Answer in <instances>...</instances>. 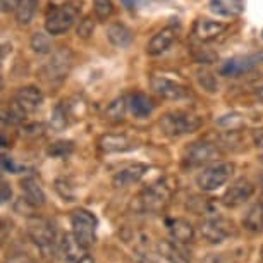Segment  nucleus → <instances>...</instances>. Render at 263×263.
<instances>
[{
  "label": "nucleus",
  "instance_id": "obj_1",
  "mask_svg": "<svg viewBox=\"0 0 263 263\" xmlns=\"http://www.w3.org/2000/svg\"><path fill=\"white\" fill-rule=\"evenodd\" d=\"M28 236L34 242V246L45 256H53L59 251L57 231L50 220L43 217H29L28 220Z\"/></svg>",
  "mask_w": 263,
  "mask_h": 263
},
{
  "label": "nucleus",
  "instance_id": "obj_2",
  "mask_svg": "<svg viewBox=\"0 0 263 263\" xmlns=\"http://www.w3.org/2000/svg\"><path fill=\"white\" fill-rule=\"evenodd\" d=\"M162 133L165 136L171 138H181L191 133H196L198 129L203 126V119L193 112L184 110H176V112H167L165 116L158 122Z\"/></svg>",
  "mask_w": 263,
  "mask_h": 263
},
{
  "label": "nucleus",
  "instance_id": "obj_3",
  "mask_svg": "<svg viewBox=\"0 0 263 263\" xmlns=\"http://www.w3.org/2000/svg\"><path fill=\"white\" fill-rule=\"evenodd\" d=\"M74 52L69 47H62L52 53V57L40 69V76L47 83H61L72 71Z\"/></svg>",
  "mask_w": 263,
  "mask_h": 263
},
{
  "label": "nucleus",
  "instance_id": "obj_4",
  "mask_svg": "<svg viewBox=\"0 0 263 263\" xmlns=\"http://www.w3.org/2000/svg\"><path fill=\"white\" fill-rule=\"evenodd\" d=\"M232 174H234V163L213 162L201 168V172L196 176V184L203 193L217 191L231 181Z\"/></svg>",
  "mask_w": 263,
  "mask_h": 263
},
{
  "label": "nucleus",
  "instance_id": "obj_5",
  "mask_svg": "<svg viewBox=\"0 0 263 263\" xmlns=\"http://www.w3.org/2000/svg\"><path fill=\"white\" fill-rule=\"evenodd\" d=\"M69 220H71L72 236L76 237V241L84 250H88L95 242V234L98 227V218L95 217V213H91L86 208H78V210L71 213Z\"/></svg>",
  "mask_w": 263,
  "mask_h": 263
},
{
  "label": "nucleus",
  "instance_id": "obj_6",
  "mask_svg": "<svg viewBox=\"0 0 263 263\" xmlns=\"http://www.w3.org/2000/svg\"><path fill=\"white\" fill-rule=\"evenodd\" d=\"M172 190L167 186L165 181H158L155 184L143 190L136 198V208L146 213H158L167 206L171 201Z\"/></svg>",
  "mask_w": 263,
  "mask_h": 263
},
{
  "label": "nucleus",
  "instance_id": "obj_7",
  "mask_svg": "<svg viewBox=\"0 0 263 263\" xmlns=\"http://www.w3.org/2000/svg\"><path fill=\"white\" fill-rule=\"evenodd\" d=\"M79 11L72 4H62V6L52 7L45 17V31L50 34H64L78 23Z\"/></svg>",
  "mask_w": 263,
  "mask_h": 263
},
{
  "label": "nucleus",
  "instance_id": "obj_8",
  "mask_svg": "<svg viewBox=\"0 0 263 263\" xmlns=\"http://www.w3.org/2000/svg\"><path fill=\"white\" fill-rule=\"evenodd\" d=\"M200 234L210 245H222L236 234V226L229 218L213 215L201 222Z\"/></svg>",
  "mask_w": 263,
  "mask_h": 263
},
{
  "label": "nucleus",
  "instance_id": "obj_9",
  "mask_svg": "<svg viewBox=\"0 0 263 263\" xmlns=\"http://www.w3.org/2000/svg\"><path fill=\"white\" fill-rule=\"evenodd\" d=\"M150 86L158 97L165 98V100H171V102H181L190 97V88H187L186 84L177 83L165 76H152Z\"/></svg>",
  "mask_w": 263,
  "mask_h": 263
},
{
  "label": "nucleus",
  "instance_id": "obj_10",
  "mask_svg": "<svg viewBox=\"0 0 263 263\" xmlns=\"http://www.w3.org/2000/svg\"><path fill=\"white\" fill-rule=\"evenodd\" d=\"M220 157V148L208 141H196L187 148L184 163L187 167H201Z\"/></svg>",
  "mask_w": 263,
  "mask_h": 263
},
{
  "label": "nucleus",
  "instance_id": "obj_11",
  "mask_svg": "<svg viewBox=\"0 0 263 263\" xmlns=\"http://www.w3.org/2000/svg\"><path fill=\"white\" fill-rule=\"evenodd\" d=\"M253 193H255V184L251 181L245 179V177H241L226 190L224 196H222V203L227 208L241 206L253 196Z\"/></svg>",
  "mask_w": 263,
  "mask_h": 263
},
{
  "label": "nucleus",
  "instance_id": "obj_12",
  "mask_svg": "<svg viewBox=\"0 0 263 263\" xmlns=\"http://www.w3.org/2000/svg\"><path fill=\"white\" fill-rule=\"evenodd\" d=\"M148 171H150V167H148L146 163H141V162L129 163V165L119 168V171L114 174L112 184H114V187H117V190L135 186L146 176Z\"/></svg>",
  "mask_w": 263,
  "mask_h": 263
},
{
  "label": "nucleus",
  "instance_id": "obj_13",
  "mask_svg": "<svg viewBox=\"0 0 263 263\" xmlns=\"http://www.w3.org/2000/svg\"><path fill=\"white\" fill-rule=\"evenodd\" d=\"M98 148L103 153H127L140 148V141L127 135H102L98 138Z\"/></svg>",
  "mask_w": 263,
  "mask_h": 263
},
{
  "label": "nucleus",
  "instance_id": "obj_14",
  "mask_svg": "<svg viewBox=\"0 0 263 263\" xmlns=\"http://www.w3.org/2000/svg\"><path fill=\"white\" fill-rule=\"evenodd\" d=\"M226 31H227V24L220 21H213V19L198 17L196 21L193 23V34L203 43L213 42V40H217Z\"/></svg>",
  "mask_w": 263,
  "mask_h": 263
},
{
  "label": "nucleus",
  "instance_id": "obj_15",
  "mask_svg": "<svg viewBox=\"0 0 263 263\" xmlns=\"http://www.w3.org/2000/svg\"><path fill=\"white\" fill-rule=\"evenodd\" d=\"M12 102L16 103L19 108H23V110L26 112V114H31V112L38 110V108L42 107L43 93H42V90H40L38 86H33V84H29V86L19 88V90L14 93Z\"/></svg>",
  "mask_w": 263,
  "mask_h": 263
},
{
  "label": "nucleus",
  "instance_id": "obj_16",
  "mask_svg": "<svg viewBox=\"0 0 263 263\" xmlns=\"http://www.w3.org/2000/svg\"><path fill=\"white\" fill-rule=\"evenodd\" d=\"M177 40V29L174 26H167L157 31L155 34L152 36V40L148 42L146 45V53L152 57H157V55H162L165 53L168 48L174 45V42Z\"/></svg>",
  "mask_w": 263,
  "mask_h": 263
},
{
  "label": "nucleus",
  "instance_id": "obj_17",
  "mask_svg": "<svg viewBox=\"0 0 263 263\" xmlns=\"http://www.w3.org/2000/svg\"><path fill=\"white\" fill-rule=\"evenodd\" d=\"M167 231L171 232V237L176 242H191L195 239V227L186 218H167L165 220Z\"/></svg>",
  "mask_w": 263,
  "mask_h": 263
},
{
  "label": "nucleus",
  "instance_id": "obj_18",
  "mask_svg": "<svg viewBox=\"0 0 263 263\" xmlns=\"http://www.w3.org/2000/svg\"><path fill=\"white\" fill-rule=\"evenodd\" d=\"M21 190L24 195V200L29 201L34 208L43 206L47 201L45 191H43L42 184L38 182V179L34 176H26L21 179Z\"/></svg>",
  "mask_w": 263,
  "mask_h": 263
},
{
  "label": "nucleus",
  "instance_id": "obj_19",
  "mask_svg": "<svg viewBox=\"0 0 263 263\" xmlns=\"http://www.w3.org/2000/svg\"><path fill=\"white\" fill-rule=\"evenodd\" d=\"M263 59V55H253V57H245V59H231L227 61L220 69L222 76H239V74L250 71L251 67H255L256 64H260V61Z\"/></svg>",
  "mask_w": 263,
  "mask_h": 263
},
{
  "label": "nucleus",
  "instance_id": "obj_20",
  "mask_svg": "<svg viewBox=\"0 0 263 263\" xmlns=\"http://www.w3.org/2000/svg\"><path fill=\"white\" fill-rule=\"evenodd\" d=\"M107 40L116 48H127L131 47L135 34H133L131 28H127L122 23H114L107 28Z\"/></svg>",
  "mask_w": 263,
  "mask_h": 263
},
{
  "label": "nucleus",
  "instance_id": "obj_21",
  "mask_svg": "<svg viewBox=\"0 0 263 263\" xmlns=\"http://www.w3.org/2000/svg\"><path fill=\"white\" fill-rule=\"evenodd\" d=\"M210 11L222 17H237L245 12V0H210Z\"/></svg>",
  "mask_w": 263,
  "mask_h": 263
},
{
  "label": "nucleus",
  "instance_id": "obj_22",
  "mask_svg": "<svg viewBox=\"0 0 263 263\" xmlns=\"http://www.w3.org/2000/svg\"><path fill=\"white\" fill-rule=\"evenodd\" d=\"M242 227L251 234L263 232V203H253L242 215Z\"/></svg>",
  "mask_w": 263,
  "mask_h": 263
},
{
  "label": "nucleus",
  "instance_id": "obj_23",
  "mask_svg": "<svg viewBox=\"0 0 263 263\" xmlns=\"http://www.w3.org/2000/svg\"><path fill=\"white\" fill-rule=\"evenodd\" d=\"M129 110L136 119H146L155 110V103L145 93H135L129 97Z\"/></svg>",
  "mask_w": 263,
  "mask_h": 263
},
{
  "label": "nucleus",
  "instance_id": "obj_24",
  "mask_svg": "<svg viewBox=\"0 0 263 263\" xmlns=\"http://www.w3.org/2000/svg\"><path fill=\"white\" fill-rule=\"evenodd\" d=\"M83 250L84 248L79 245L72 234H66L62 237L61 245H59V251L64 258V263H78L84 255V253H81Z\"/></svg>",
  "mask_w": 263,
  "mask_h": 263
},
{
  "label": "nucleus",
  "instance_id": "obj_25",
  "mask_svg": "<svg viewBox=\"0 0 263 263\" xmlns=\"http://www.w3.org/2000/svg\"><path fill=\"white\" fill-rule=\"evenodd\" d=\"M38 4L40 0H21L19 6L14 11V19L19 28H26L33 23L34 14L38 11Z\"/></svg>",
  "mask_w": 263,
  "mask_h": 263
},
{
  "label": "nucleus",
  "instance_id": "obj_26",
  "mask_svg": "<svg viewBox=\"0 0 263 263\" xmlns=\"http://www.w3.org/2000/svg\"><path fill=\"white\" fill-rule=\"evenodd\" d=\"M187 208L196 213V215H206V217H213L218 213L217 203L212 200V198H203V196H191L187 198Z\"/></svg>",
  "mask_w": 263,
  "mask_h": 263
},
{
  "label": "nucleus",
  "instance_id": "obj_27",
  "mask_svg": "<svg viewBox=\"0 0 263 263\" xmlns=\"http://www.w3.org/2000/svg\"><path fill=\"white\" fill-rule=\"evenodd\" d=\"M158 253L165 258L168 263H190V258L174 241H160L158 242Z\"/></svg>",
  "mask_w": 263,
  "mask_h": 263
},
{
  "label": "nucleus",
  "instance_id": "obj_28",
  "mask_svg": "<svg viewBox=\"0 0 263 263\" xmlns=\"http://www.w3.org/2000/svg\"><path fill=\"white\" fill-rule=\"evenodd\" d=\"M29 47L33 48L34 53L38 55H48L53 50V42L50 38V33L48 31H36L31 34V40H29Z\"/></svg>",
  "mask_w": 263,
  "mask_h": 263
},
{
  "label": "nucleus",
  "instance_id": "obj_29",
  "mask_svg": "<svg viewBox=\"0 0 263 263\" xmlns=\"http://www.w3.org/2000/svg\"><path fill=\"white\" fill-rule=\"evenodd\" d=\"M129 108V98L126 97H121V98H116L112 103H108L107 110H105V117L107 121L110 122H122L124 117H126V112Z\"/></svg>",
  "mask_w": 263,
  "mask_h": 263
},
{
  "label": "nucleus",
  "instance_id": "obj_30",
  "mask_svg": "<svg viewBox=\"0 0 263 263\" xmlns=\"http://www.w3.org/2000/svg\"><path fill=\"white\" fill-rule=\"evenodd\" d=\"M74 143L69 141V140H61V141H55L52 143L50 146H48V157L52 158H59V160H66V158H69L74 153Z\"/></svg>",
  "mask_w": 263,
  "mask_h": 263
},
{
  "label": "nucleus",
  "instance_id": "obj_31",
  "mask_svg": "<svg viewBox=\"0 0 263 263\" xmlns=\"http://www.w3.org/2000/svg\"><path fill=\"white\" fill-rule=\"evenodd\" d=\"M50 124L55 131H62L64 127H67V124H69V103L61 102L55 108H53Z\"/></svg>",
  "mask_w": 263,
  "mask_h": 263
},
{
  "label": "nucleus",
  "instance_id": "obj_32",
  "mask_svg": "<svg viewBox=\"0 0 263 263\" xmlns=\"http://www.w3.org/2000/svg\"><path fill=\"white\" fill-rule=\"evenodd\" d=\"M93 12L98 21H107L116 12V6L112 0H93Z\"/></svg>",
  "mask_w": 263,
  "mask_h": 263
},
{
  "label": "nucleus",
  "instance_id": "obj_33",
  "mask_svg": "<svg viewBox=\"0 0 263 263\" xmlns=\"http://www.w3.org/2000/svg\"><path fill=\"white\" fill-rule=\"evenodd\" d=\"M196 78H198L200 86L205 91H208V93H217L218 91V81H217L215 74H212L210 71H200V72H196Z\"/></svg>",
  "mask_w": 263,
  "mask_h": 263
},
{
  "label": "nucleus",
  "instance_id": "obj_34",
  "mask_svg": "<svg viewBox=\"0 0 263 263\" xmlns=\"http://www.w3.org/2000/svg\"><path fill=\"white\" fill-rule=\"evenodd\" d=\"M95 31V19L91 16H84L83 19L78 21V26H76V34L79 38L83 40H88Z\"/></svg>",
  "mask_w": 263,
  "mask_h": 263
},
{
  "label": "nucleus",
  "instance_id": "obj_35",
  "mask_svg": "<svg viewBox=\"0 0 263 263\" xmlns=\"http://www.w3.org/2000/svg\"><path fill=\"white\" fill-rule=\"evenodd\" d=\"M55 190L59 195H61V198H64V201H74V198H76L74 187L69 184V181L66 179H59L55 182Z\"/></svg>",
  "mask_w": 263,
  "mask_h": 263
},
{
  "label": "nucleus",
  "instance_id": "obj_36",
  "mask_svg": "<svg viewBox=\"0 0 263 263\" xmlns=\"http://www.w3.org/2000/svg\"><path fill=\"white\" fill-rule=\"evenodd\" d=\"M218 126H224L227 129H231V131H237V127L242 126V119L239 114H231V116H224L220 117L217 121Z\"/></svg>",
  "mask_w": 263,
  "mask_h": 263
},
{
  "label": "nucleus",
  "instance_id": "obj_37",
  "mask_svg": "<svg viewBox=\"0 0 263 263\" xmlns=\"http://www.w3.org/2000/svg\"><path fill=\"white\" fill-rule=\"evenodd\" d=\"M6 263H34V261L28 255H24V253H16V255L9 256Z\"/></svg>",
  "mask_w": 263,
  "mask_h": 263
},
{
  "label": "nucleus",
  "instance_id": "obj_38",
  "mask_svg": "<svg viewBox=\"0 0 263 263\" xmlns=\"http://www.w3.org/2000/svg\"><path fill=\"white\" fill-rule=\"evenodd\" d=\"M21 0H0V6H2V12H14L16 7L19 6Z\"/></svg>",
  "mask_w": 263,
  "mask_h": 263
},
{
  "label": "nucleus",
  "instance_id": "obj_39",
  "mask_svg": "<svg viewBox=\"0 0 263 263\" xmlns=\"http://www.w3.org/2000/svg\"><path fill=\"white\" fill-rule=\"evenodd\" d=\"M2 203H9L11 201V198H12V190H11V186H9V182L4 181L2 182Z\"/></svg>",
  "mask_w": 263,
  "mask_h": 263
},
{
  "label": "nucleus",
  "instance_id": "obj_40",
  "mask_svg": "<svg viewBox=\"0 0 263 263\" xmlns=\"http://www.w3.org/2000/svg\"><path fill=\"white\" fill-rule=\"evenodd\" d=\"M2 168H4L6 172H12V174H16V172H17L16 163H14L9 157H4V158H2Z\"/></svg>",
  "mask_w": 263,
  "mask_h": 263
},
{
  "label": "nucleus",
  "instance_id": "obj_41",
  "mask_svg": "<svg viewBox=\"0 0 263 263\" xmlns=\"http://www.w3.org/2000/svg\"><path fill=\"white\" fill-rule=\"evenodd\" d=\"M253 140H255L256 146H263V129H256V131L253 133Z\"/></svg>",
  "mask_w": 263,
  "mask_h": 263
},
{
  "label": "nucleus",
  "instance_id": "obj_42",
  "mask_svg": "<svg viewBox=\"0 0 263 263\" xmlns=\"http://www.w3.org/2000/svg\"><path fill=\"white\" fill-rule=\"evenodd\" d=\"M122 4L126 6L127 9H135L138 4H140V0H122Z\"/></svg>",
  "mask_w": 263,
  "mask_h": 263
},
{
  "label": "nucleus",
  "instance_id": "obj_43",
  "mask_svg": "<svg viewBox=\"0 0 263 263\" xmlns=\"http://www.w3.org/2000/svg\"><path fill=\"white\" fill-rule=\"evenodd\" d=\"M78 263H95V260H93L90 255H86V253H84V255L81 256V260H79Z\"/></svg>",
  "mask_w": 263,
  "mask_h": 263
},
{
  "label": "nucleus",
  "instance_id": "obj_44",
  "mask_svg": "<svg viewBox=\"0 0 263 263\" xmlns=\"http://www.w3.org/2000/svg\"><path fill=\"white\" fill-rule=\"evenodd\" d=\"M256 100L260 102V103H263V86L258 88V91H256Z\"/></svg>",
  "mask_w": 263,
  "mask_h": 263
},
{
  "label": "nucleus",
  "instance_id": "obj_45",
  "mask_svg": "<svg viewBox=\"0 0 263 263\" xmlns=\"http://www.w3.org/2000/svg\"><path fill=\"white\" fill-rule=\"evenodd\" d=\"M260 158H261V162H263V153H261V157H260Z\"/></svg>",
  "mask_w": 263,
  "mask_h": 263
}]
</instances>
